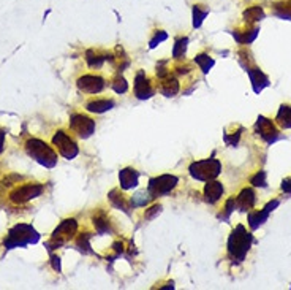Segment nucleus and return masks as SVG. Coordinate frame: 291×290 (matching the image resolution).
Segmentation results:
<instances>
[{"instance_id": "obj_23", "label": "nucleus", "mask_w": 291, "mask_h": 290, "mask_svg": "<svg viewBox=\"0 0 291 290\" xmlns=\"http://www.w3.org/2000/svg\"><path fill=\"white\" fill-rule=\"evenodd\" d=\"M109 198H111V201H113L116 206H119L121 209H124V211H127L128 209V203H127V200L124 198V195H117V191H113L109 193Z\"/></svg>"}, {"instance_id": "obj_4", "label": "nucleus", "mask_w": 291, "mask_h": 290, "mask_svg": "<svg viewBox=\"0 0 291 290\" xmlns=\"http://www.w3.org/2000/svg\"><path fill=\"white\" fill-rule=\"evenodd\" d=\"M43 191H45V187L40 183H25L18 186L14 191H11L10 200L16 204H22V203H27L29 200L40 197Z\"/></svg>"}, {"instance_id": "obj_17", "label": "nucleus", "mask_w": 291, "mask_h": 290, "mask_svg": "<svg viewBox=\"0 0 291 290\" xmlns=\"http://www.w3.org/2000/svg\"><path fill=\"white\" fill-rule=\"evenodd\" d=\"M113 100H108V98H97V100H92L90 103L87 105V109L92 113H103L106 109H109L113 106Z\"/></svg>"}, {"instance_id": "obj_16", "label": "nucleus", "mask_w": 291, "mask_h": 290, "mask_svg": "<svg viewBox=\"0 0 291 290\" xmlns=\"http://www.w3.org/2000/svg\"><path fill=\"white\" fill-rule=\"evenodd\" d=\"M237 204H239V208H241L242 211H247V209H250L253 206V203H255V193L252 189H244L241 192V195L237 197Z\"/></svg>"}, {"instance_id": "obj_30", "label": "nucleus", "mask_w": 291, "mask_h": 290, "mask_svg": "<svg viewBox=\"0 0 291 290\" xmlns=\"http://www.w3.org/2000/svg\"><path fill=\"white\" fill-rule=\"evenodd\" d=\"M3 136H5V133L0 130V151H2V146H3Z\"/></svg>"}, {"instance_id": "obj_25", "label": "nucleus", "mask_w": 291, "mask_h": 290, "mask_svg": "<svg viewBox=\"0 0 291 290\" xmlns=\"http://www.w3.org/2000/svg\"><path fill=\"white\" fill-rule=\"evenodd\" d=\"M185 48H187V38L177 40L174 45V57H182L185 54Z\"/></svg>"}, {"instance_id": "obj_20", "label": "nucleus", "mask_w": 291, "mask_h": 290, "mask_svg": "<svg viewBox=\"0 0 291 290\" xmlns=\"http://www.w3.org/2000/svg\"><path fill=\"white\" fill-rule=\"evenodd\" d=\"M244 18L245 21L249 22H255V21H260L264 18V11L261 6H250L249 10L244 11Z\"/></svg>"}, {"instance_id": "obj_2", "label": "nucleus", "mask_w": 291, "mask_h": 290, "mask_svg": "<svg viewBox=\"0 0 291 290\" xmlns=\"http://www.w3.org/2000/svg\"><path fill=\"white\" fill-rule=\"evenodd\" d=\"M37 241H38V233L35 232V228H33L32 225L19 224L8 232L5 246L8 247V249H11V247L25 246V244L37 243Z\"/></svg>"}, {"instance_id": "obj_12", "label": "nucleus", "mask_w": 291, "mask_h": 290, "mask_svg": "<svg viewBox=\"0 0 291 290\" xmlns=\"http://www.w3.org/2000/svg\"><path fill=\"white\" fill-rule=\"evenodd\" d=\"M258 130L261 133V136L264 140H268V141H272V140H276L277 138V129L274 127V124L269 121V119H264V117H260L258 119Z\"/></svg>"}, {"instance_id": "obj_9", "label": "nucleus", "mask_w": 291, "mask_h": 290, "mask_svg": "<svg viewBox=\"0 0 291 290\" xmlns=\"http://www.w3.org/2000/svg\"><path fill=\"white\" fill-rule=\"evenodd\" d=\"M177 184V178L171 176V175H163L158 176L155 179H152L149 184V192L155 197V195H161V193H168L171 189H174Z\"/></svg>"}, {"instance_id": "obj_26", "label": "nucleus", "mask_w": 291, "mask_h": 290, "mask_svg": "<svg viewBox=\"0 0 291 290\" xmlns=\"http://www.w3.org/2000/svg\"><path fill=\"white\" fill-rule=\"evenodd\" d=\"M113 88H114L116 92H125L127 91V83H125V80L122 78V76H119V78L114 81Z\"/></svg>"}, {"instance_id": "obj_10", "label": "nucleus", "mask_w": 291, "mask_h": 290, "mask_svg": "<svg viewBox=\"0 0 291 290\" xmlns=\"http://www.w3.org/2000/svg\"><path fill=\"white\" fill-rule=\"evenodd\" d=\"M78 88L85 94H98L105 88V80L95 75H84L78 80Z\"/></svg>"}, {"instance_id": "obj_18", "label": "nucleus", "mask_w": 291, "mask_h": 290, "mask_svg": "<svg viewBox=\"0 0 291 290\" xmlns=\"http://www.w3.org/2000/svg\"><path fill=\"white\" fill-rule=\"evenodd\" d=\"M277 122L282 127H285V129H290L291 127V106L284 105L280 108V111L277 114Z\"/></svg>"}, {"instance_id": "obj_11", "label": "nucleus", "mask_w": 291, "mask_h": 290, "mask_svg": "<svg viewBox=\"0 0 291 290\" xmlns=\"http://www.w3.org/2000/svg\"><path fill=\"white\" fill-rule=\"evenodd\" d=\"M135 91H136V96L140 98H147L152 96V86H150V81L146 78L144 73H140L138 78H136V83H135Z\"/></svg>"}, {"instance_id": "obj_21", "label": "nucleus", "mask_w": 291, "mask_h": 290, "mask_svg": "<svg viewBox=\"0 0 291 290\" xmlns=\"http://www.w3.org/2000/svg\"><path fill=\"white\" fill-rule=\"evenodd\" d=\"M208 11L209 10L204 5H195L193 6V25H195V27H200L203 19L206 18Z\"/></svg>"}, {"instance_id": "obj_27", "label": "nucleus", "mask_w": 291, "mask_h": 290, "mask_svg": "<svg viewBox=\"0 0 291 290\" xmlns=\"http://www.w3.org/2000/svg\"><path fill=\"white\" fill-rule=\"evenodd\" d=\"M160 209H161V206H160V204H155V206H152L149 211H146L144 217H146V219H152V217L155 216V214H158V212H160Z\"/></svg>"}, {"instance_id": "obj_13", "label": "nucleus", "mask_w": 291, "mask_h": 290, "mask_svg": "<svg viewBox=\"0 0 291 290\" xmlns=\"http://www.w3.org/2000/svg\"><path fill=\"white\" fill-rule=\"evenodd\" d=\"M221 193H223V186L218 181H208L206 187H204V195H206V200L209 203H216Z\"/></svg>"}, {"instance_id": "obj_7", "label": "nucleus", "mask_w": 291, "mask_h": 290, "mask_svg": "<svg viewBox=\"0 0 291 290\" xmlns=\"http://www.w3.org/2000/svg\"><path fill=\"white\" fill-rule=\"evenodd\" d=\"M76 232H78V222H76L74 219H67L54 230L53 238H51V243H54L57 246L64 244L67 241H70L72 238H74Z\"/></svg>"}, {"instance_id": "obj_24", "label": "nucleus", "mask_w": 291, "mask_h": 290, "mask_svg": "<svg viewBox=\"0 0 291 290\" xmlns=\"http://www.w3.org/2000/svg\"><path fill=\"white\" fill-rule=\"evenodd\" d=\"M196 62L200 64V67H201V70H203V72H209V68H211L212 64H214L212 59H209V56H206V54H201V56L196 57Z\"/></svg>"}, {"instance_id": "obj_15", "label": "nucleus", "mask_w": 291, "mask_h": 290, "mask_svg": "<svg viewBox=\"0 0 291 290\" xmlns=\"http://www.w3.org/2000/svg\"><path fill=\"white\" fill-rule=\"evenodd\" d=\"M160 91H161V94H165L166 97L176 96V94L179 92V83L174 78H171V75H168L161 80Z\"/></svg>"}, {"instance_id": "obj_14", "label": "nucleus", "mask_w": 291, "mask_h": 290, "mask_svg": "<svg viewBox=\"0 0 291 290\" xmlns=\"http://www.w3.org/2000/svg\"><path fill=\"white\" fill-rule=\"evenodd\" d=\"M121 186L124 189H132L136 184H138V173L135 172L133 168H125L121 172Z\"/></svg>"}, {"instance_id": "obj_29", "label": "nucleus", "mask_w": 291, "mask_h": 290, "mask_svg": "<svg viewBox=\"0 0 291 290\" xmlns=\"http://www.w3.org/2000/svg\"><path fill=\"white\" fill-rule=\"evenodd\" d=\"M252 183H253L255 186H264V173L261 172V173L256 175V178L252 179Z\"/></svg>"}, {"instance_id": "obj_19", "label": "nucleus", "mask_w": 291, "mask_h": 290, "mask_svg": "<svg viewBox=\"0 0 291 290\" xmlns=\"http://www.w3.org/2000/svg\"><path fill=\"white\" fill-rule=\"evenodd\" d=\"M93 225H95V228L98 230L100 233L103 232H109V222H108V217L105 212H97L95 216H93Z\"/></svg>"}, {"instance_id": "obj_5", "label": "nucleus", "mask_w": 291, "mask_h": 290, "mask_svg": "<svg viewBox=\"0 0 291 290\" xmlns=\"http://www.w3.org/2000/svg\"><path fill=\"white\" fill-rule=\"evenodd\" d=\"M221 170V165L218 160H201V162H195L190 167V175L196 179H201V181H211V179L216 178Z\"/></svg>"}, {"instance_id": "obj_6", "label": "nucleus", "mask_w": 291, "mask_h": 290, "mask_svg": "<svg viewBox=\"0 0 291 290\" xmlns=\"http://www.w3.org/2000/svg\"><path fill=\"white\" fill-rule=\"evenodd\" d=\"M53 144L65 159H73L78 156V146H76V143L73 141L72 136L64 130H59L54 135Z\"/></svg>"}, {"instance_id": "obj_1", "label": "nucleus", "mask_w": 291, "mask_h": 290, "mask_svg": "<svg viewBox=\"0 0 291 290\" xmlns=\"http://www.w3.org/2000/svg\"><path fill=\"white\" fill-rule=\"evenodd\" d=\"M25 151H27V154L35 159L38 164L45 165L48 168L54 167L57 164V154L56 151L48 146L45 141L41 140H37V138H30L27 143H25Z\"/></svg>"}, {"instance_id": "obj_3", "label": "nucleus", "mask_w": 291, "mask_h": 290, "mask_svg": "<svg viewBox=\"0 0 291 290\" xmlns=\"http://www.w3.org/2000/svg\"><path fill=\"white\" fill-rule=\"evenodd\" d=\"M250 243H252V236L245 232L244 227L239 225L229 238V252H231V255L239 259V260H242L244 255L247 254V251H249Z\"/></svg>"}, {"instance_id": "obj_28", "label": "nucleus", "mask_w": 291, "mask_h": 290, "mask_svg": "<svg viewBox=\"0 0 291 290\" xmlns=\"http://www.w3.org/2000/svg\"><path fill=\"white\" fill-rule=\"evenodd\" d=\"M165 38H166V33L160 30V32L157 33V35H155V38H153V40L150 41V48H153L157 43H160V41H163Z\"/></svg>"}, {"instance_id": "obj_22", "label": "nucleus", "mask_w": 291, "mask_h": 290, "mask_svg": "<svg viewBox=\"0 0 291 290\" xmlns=\"http://www.w3.org/2000/svg\"><path fill=\"white\" fill-rule=\"evenodd\" d=\"M274 10L282 18H290L291 19V0H287V2H279L274 5Z\"/></svg>"}, {"instance_id": "obj_8", "label": "nucleus", "mask_w": 291, "mask_h": 290, "mask_svg": "<svg viewBox=\"0 0 291 290\" xmlns=\"http://www.w3.org/2000/svg\"><path fill=\"white\" fill-rule=\"evenodd\" d=\"M70 129L78 136H81V138H87L95 130V122L87 116L74 114L70 119Z\"/></svg>"}]
</instances>
